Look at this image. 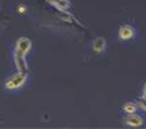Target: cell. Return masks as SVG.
I'll return each mask as SVG.
<instances>
[{
    "label": "cell",
    "instance_id": "cell-1",
    "mask_svg": "<svg viewBox=\"0 0 146 129\" xmlns=\"http://www.w3.org/2000/svg\"><path fill=\"white\" fill-rule=\"evenodd\" d=\"M27 75L28 74L18 71L17 74H14L13 76H10L9 78L5 80V88H7L8 90H17V89L22 88L27 81Z\"/></svg>",
    "mask_w": 146,
    "mask_h": 129
},
{
    "label": "cell",
    "instance_id": "cell-2",
    "mask_svg": "<svg viewBox=\"0 0 146 129\" xmlns=\"http://www.w3.org/2000/svg\"><path fill=\"white\" fill-rule=\"evenodd\" d=\"M135 36V29L128 24H125L119 28L118 30V37L122 39V41H128V39L133 38Z\"/></svg>",
    "mask_w": 146,
    "mask_h": 129
},
{
    "label": "cell",
    "instance_id": "cell-3",
    "mask_svg": "<svg viewBox=\"0 0 146 129\" xmlns=\"http://www.w3.org/2000/svg\"><path fill=\"white\" fill-rule=\"evenodd\" d=\"M50 5H52L55 9H57L58 12H67L71 7L69 0H46Z\"/></svg>",
    "mask_w": 146,
    "mask_h": 129
},
{
    "label": "cell",
    "instance_id": "cell-4",
    "mask_svg": "<svg viewBox=\"0 0 146 129\" xmlns=\"http://www.w3.org/2000/svg\"><path fill=\"white\" fill-rule=\"evenodd\" d=\"M125 124L128 125V127H133V128H137V127H141L144 124V119H142L140 115L137 114H130L127 118L125 119Z\"/></svg>",
    "mask_w": 146,
    "mask_h": 129
},
{
    "label": "cell",
    "instance_id": "cell-5",
    "mask_svg": "<svg viewBox=\"0 0 146 129\" xmlns=\"http://www.w3.org/2000/svg\"><path fill=\"white\" fill-rule=\"evenodd\" d=\"M93 49L95 52L100 53L106 49V39L104 38H97L93 42Z\"/></svg>",
    "mask_w": 146,
    "mask_h": 129
},
{
    "label": "cell",
    "instance_id": "cell-6",
    "mask_svg": "<svg viewBox=\"0 0 146 129\" xmlns=\"http://www.w3.org/2000/svg\"><path fill=\"white\" fill-rule=\"evenodd\" d=\"M136 110H137V105H136L135 103L127 101V103L123 104V111H125V113H127V114H133V113H136Z\"/></svg>",
    "mask_w": 146,
    "mask_h": 129
},
{
    "label": "cell",
    "instance_id": "cell-7",
    "mask_svg": "<svg viewBox=\"0 0 146 129\" xmlns=\"http://www.w3.org/2000/svg\"><path fill=\"white\" fill-rule=\"evenodd\" d=\"M139 105H140V108L141 109H144V110L146 111V100L144 99V97H142V99H139Z\"/></svg>",
    "mask_w": 146,
    "mask_h": 129
},
{
    "label": "cell",
    "instance_id": "cell-8",
    "mask_svg": "<svg viewBox=\"0 0 146 129\" xmlns=\"http://www.w3.org/2000/svg\"><path fill=\"white\" fill-rule=\"evenodd\" d=\"M144 99L146 100V82H145V85H144Z\"/></svg>",
    "mask_w": 146,
    "mask_h": 129
},
{
    "label": "cell",
    "instance_id": "cell-9",
    "mask_svg": "<svg viewBox=\"0 0 146 129\" xmlns=\"http://www.w3.org/2000/svg\"><path fill=\"white\" fill-rule=\"evenodd\" d=\"M0 120H1V119H0Z\"/></svg>",
    "mask_w": 146,
    "mask_h": 129
}]
</instances>
